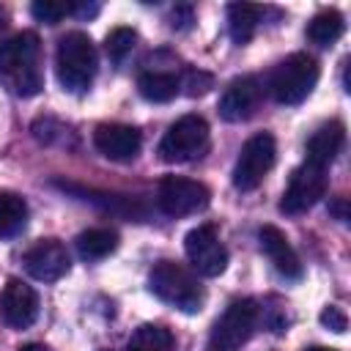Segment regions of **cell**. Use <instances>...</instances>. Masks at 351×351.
Instances as JSON below:
<instances>
[{"label": "cell", "instance_id": "d6986e66", "mask_svg": "<svg viewBox=\"0 0 351 351\" xmlns=\"http://www.w3.org/2000/svg\"><path fill=\"white\" fill-rule=\"evenodd\" d=\"M343 16L340 11L335 8H326V11H318L310 22H307V38L318 47H332L340 36H343Z\"/></svg>", "mask_w": 351, "mask_h": 351}, {"label": "cell", "instance_id": "9a60e30c", "mask_svg": "<svg viewBox=\"0 0 351 351\" xmlns=\"http://www.w3.org/2000/svg\"><path fill=\"white\" fill-rule=\"evenodd\" d=\"M258 241H261V250L266 252V258L274 263V269L285 277V280H299L302 277V263H299V255L296 250L288 244L285 233L277 230L274 225H263L258 230Z\"/></svg>", "mask_w": 351, "mask_h": 351}, {"label": "cell", "instance_id": "44dd1931", "mask_svg": "<svg viewBox=\"0 0 351 351\" xmlns=\"http://www.w3.org/2000/svg\"><path fill=\"white\" fill-rule=\"evenodd\" d=\"M126 351H176V340H173L170 329H165L159 324H143L129 337Z\"/></svg>", "mask_w": 351, "mask_h": 351}, {"label": "cell", "instance_id": "7402d4cb", "mask_svg": "<svg viewBox=\"0 0 351 351\" xmlns=\"http://www.w3.org/2000/svg\"><path fill=\"white\" fill-rule=\"evenodd\" d=\"M118 247V236L107 228H90L85 233L77 236V250L85 261H99V258H107L112 250Z\"/></svg>", "mask_w": 351, "mask_h": 351}, {"label": "cell", "instance_id": "8fae6325", "mask_svg": "<svg viewBox=\"0 0 351 351\" xmlns=\"http://www.w3.org/2000/svg\"><path fill=\"white\" fill-rule=\"evenodd\" d=\"M36 315H38V293L27 282L11 277L0 291V318L11 329H27L33 326Z\"/></svg>", "mask_w": 351, "mask_h": 351}, {"label": "cell", "instance_id": "4fadbf2b", "mask_svg": "<svg viewBox=\"0 0 351 351\" xmlns=\"http://www.w3.org/2000/svg\"><path fill=\"white\" fill-rule=\"evenodd\" d=\"M261 93H263V88H261L258 77H252V74H247V77H236V80L225 88V93L219 96L217 110H219V115H222L228 123L247 121V118L258 110V104H261Z\"/></svg>", "mask_w": 351, "mask_h": 351}, {"label": "cell", "instance_id": "2e32d148", "mask_svg": "<svg viewBox=\"0 0 351 351\" xmlns=\"http://www.w3.org/2000/svg\"><path fill=\"white\" fill-rule=\"evenodd\" d=\"M343 140H346V132H343V123H340V121H329V123L318 126V129L313 132V137L307 140L304 162L313 165V167L326 170V167L335 162V156L340 154Z\"/></svg>", "mask_w": 351, "mask_h": 351}, {"label": "cell", "instance_id": "83f0119b", "mask_svg": "<svg viewBox=\"0 0 351 351\" xmlns=\"http://www.w3.org/2000/svg\"><path fill=\"white\" fill-rule=\"evenodd\" d=\"M71 14L88 19V16H96V14H99V5H96V3H93V5H88V3H82V5H71Z\"/></svg>", "mask_w": 351, "mask_h": 351}, {"label": "cell", "instance_id": "603a6c76", "mask_svg": "<svg viewBox=\"0 0 351 351\" xmlns=\"http://www.w3.org/2000/svg\"><path fill=\"white\" fill-rule=\"evenodd\" d=\"M134 41H137V33H134L132 27H115V30L107 33V38H104V49H107V55H110L112 63H123L126 55L132 52Z\"/></svg>", "mask_w": 351, "mask_h": 351}, {"label": "cell", "instance_id": "7c38bea8", "mask_svg": "<svg viewBox=\"0 0 351 351\" xmlns=\"http://www.w3.org/2000/svg\"><path fill=\"white\" fill-rule=\"evenodd\" d=\"M71 261L66 247L58 239H41L25 252V269L38 282H55L69 271Z\"/></svg>", "mask_w": 351, "mask_h": 351}, {"label": "cell", "instance_id": "5bb4252c", "mask_svg": "<svg viewBox=\"0 0 351 351\" xmlns=\"http://www.w3.org/2000/svg\"><path fill=\"white\" fill-rule=\"evenodd\" d=\"M93 145L107 159L126 162V159H134L137 156V151L143 145V137H140V132L134 126H126V123H101L93 132Z\"/></svg>", "mask_w": 351, "mask_h": 351}, {"label": "cell", "instance_id": "277c9868", "mask_svg": "<svg viewBox=\"0 0 351 351\" xmlns=\"http://www.w3.org/2000/svg\"><path fill=\"white\" fill-rule=\"evenodd\" d=\"M315 82H318L315 58H310L304 52H293L271 71L269 88L280 104H302L313 93Z\"/></svg>", "mask_w": 351, "mask_h": 351}, {"label": "cell", "instance_id": "ba28073f", "mask_svg": "<svg viewBox=\"0 0 351 351\" xmlns=\"http://www.w3.org/2000/svg\"><path fill=\"white\" fill-rule=\"evenodd\" d=\"M208 189L200 181L184 178V176H167L159 184L156 206L167 217H186L195 211H203L208 206Z\"/></svg>", "mask_w": 351, "mask_h": 351}, {"label": "cell", "instance_id": "5b68a950", "mask_svg": "<svg viewBox=\"0 0 351 351\" xmlns=\"http://www.w3.org/2000/svg\"><path fill=\"white\" fill-rule=\"evenodd\" d=\"M208 148V123L200 115H184L178 118L159 143V156L170 165L192 162Z\"/></svg>", "mask_w": 351, "mask_h": 351}, {"label": "cell", "instance_id": "4dcf8cb0", "mask_svg": "<svg viewBox=\"0 0 351 351\" xmlns=\"http://www.w3.org/2000/svg\"><path fill=\"white\" fill-rule=\"evenodd\" d=\"M307 351H337V348H324V346H313V348H307Z\"/></svg>", "mask_w": 351, "mask_h": 351}, {"label": "cell", "instance_id": "8992f818", "mask_svg": "<svg viewBox=\"0 0 351 351\" xmlns=\"http://www.w3.org/2000/svg\"><path fill=\"white\" fill-rule=\"evenodd\" d=\"M258 304L252 299H236L214 324L208 337V351H239L255 332Z\"/></svg>", "mask_w": 351, "mask_h": 351}, {"label": "cell", "instance_id": "7a4b0ae2", "mask_svg": "<svg viewBox=\"0 0 351 351\" xmlns=\"http://www.w3.org/2000/svg\"><path fill=\"white\" fill-rule=\"evenodd\" d=\"M55 66H58V80L66 90L71 93L88 90L96 77V66H99L96 47L88 38V33H80V30L66 33L58 44Z\"/></svg>", "mask_w": 351, "mask_h": 351}, {"label": "cell", "instance_id": "ffe728a7", "mask_svg": "<svg viewBox=\"0 0 351 351\" xmlns=\"http://www.w3.org/2000/svg\"><path fill=\"white\" fill-rule=\"evenodd\" d=\"M27 222V203L16 192H0V236H16Z\"/></svg>", "mask_w": 351, "mask_h": 351}, {"label": "cell", "instance_id": "f1b7e54d", "mask_svg": "<svg viewBox=\"0 0 351 351\" xmlns=\"http://www.w3.org/2000/svg\"><path fill=\"white\" fill-rule=\"evenodd\" d=\"M19 351H49L47 346H41V343H27V346H22Z\"/></svg>", "mask_w": 351, "mask_h": 351}, {"label": "cell", "instance_id": "e0dca14e", "mask_svg": "<svg viewBox=\"0 0 351 351\" xmlns=\"http://www.w3.org/2000/svg\"><path fill=\"white\" fill-rule=\"evenodd\" d=\"M261 16H263V5L230 3L228 5V30H230L233 44H247L258 30Z\"/></svg>", "mask_w": 351, "mask_h": 351}, {"label": "cell", "instance_id": "9c48e42d", "mask_svg": "<svg viewBox=\"0 0 351 351\" xmlns=\"http://www.w3.org/2000/svg\"><path fill=\"white\" fill-rule=\"evenodd\" d=\"M326 192V170L321 167H313V165H302L291 173V181L282 192V200H280V211L282 214H304L310 211Z\"/></svg>", "mask_w": 351, "mask_h": 351}, {"label": "cell", "instance_id": "f546056e", "mask_svg": "<svg viewBox=\"0 0 351 351\" xmlns=\"http://www.w3.org/2000/svg\"><path fill=\"white\" fill-rule=\"evenodd\" d=\"M332 211H337V214H340V219H346V203H343V200L332 203Z\"/></svg>", "mask_w": 351, "mask_h": 351}, {"label": "cell", "instance_id": "484cf974", "mask_svg": "<svg viewBox=\"0 0 351 351\" xmlns=\"http://www.w3.org/2000/svg\"><path fill=\"white\" fill-rule=\"evenodd\" d=\"M321 324L326 326V329H332V332H337V335H343L346 329H348V318H346V313L340 310V307H326L324 313H321Z\"/></svg>", "mask_w": 351, "mask_h": 351}, {"label": "cell", "instance_id": "30bf717a", "mask_svg": "<svg viewBox=\"0 0 351 351\" xmlns=\"http://www.w3.org/2000/svg\"><path fill=\"white\" fill-rule=\"evenodd\" d=\"M184 250H186L192 269L203 277H219L228 266V250L211 225L192 228L184 239Z\"/></svg>", "mask_w": 351, "mask_h": 351}, {"label": "cell", "instance_id": "6da1fadb", "mask_svg": "<svg viewBox=\"0 0 351 351\" xmlns=\"http://www.w3.org/2000/svg\"><path fill=\"white\" fill-rule=\"evenodd\" d=\"M0 85L14 96H36L44 88L41 44L36 33H16L0 41Z\"/></svg>", "mask_w": 351, "mask_h": 351}, {"label": "cell", "instance_id": "ac0fdd59", "mask_svg": "<svg viewBox=\"0 0 351 351\" xmlns=\"http://www.w3.org/2000/svg\"><path fill=\"white\" fill-rule=\"evenodd\" d=\"M137 90L143 99L162 104V101L176 99V93L181 90V80L173 71H145L137 80Z\"/></svg>", "mask_w": 351, "mask_h": 351}, {"label": "cell", "instance_id": "52a82bcc", "mask_svg": "<svg viewBox=\"0 0 351 351\" xmlns=\"http://www.w3.org/2000/svg\"><path fill=\"white\" fill-rule=\"evenodd\" d=\"M274 156H277V143L269 132H261V134H252L244 145H241V154L236 159V167H233V186L241 189V192H250L255 189L266 173L271 170L274 165Z\"/></svg>", "mask_w": 351, "mask_h": 351}, {"label": "cell", "instance_id": "3957f363", "mask_svg": "<svg viewBox=\"0 0 351 351\" xmlns=\"http://www.w3.org/2000/svg\"><path fill=\"white\" fill-rule=\"evenodd\" d=\"M148 285L151 291L173 304L176 310L181 313H200L203 310V288L197 285V280L192 277V271H186L181 263L176 261H162L151 269V277H148Z\"/></svg>", "mask_w": 351, "mask_h": 351}, {"label": "cell", "instance_id": "4316f807", "mask_svg": "<svg viewBox=\"0 0 351 351\" xmlns=\"http://www.w3.org/2000/svg\"><path fill=\"white\" fill-rule=\"evenodd\" d=\"M189 22H192V8H186V5H181V8H176L173 11V27H178V30H184V27H189Z\"/></svg>", "mask_w": 351, "mask_h": 351}, {"label": "cell", "instance_id": "cb8c5ba5", "mask_svg": "<svg viewBox=\"0 0 351 351\" xmlns=\"http://www.w3.org/2000/svg\"><path fill=\"white\" fill-rule=\"evenodd\" d=\"M30 14H33L38 22L58 25L66 14H71V5H66V3H55V0H38V3L30 5Z\"/></svg>", "mask_w": 351, "mask_h": 351}, {"label": "cell", "instance_id": "d4e9b609", "mask_svg": "<svg viewBox=\"0 0 351 351\" xmlns=\"http://www.w3.org/2000/svg\"><path fill=\"white\" fill-rule=\"evenodd\" d=\"M211 85H214V77L206 74V71H197V69L186 71V77L181 82V88H186V96H203Z\"/></svg>", "mask_w": 351, "mask_h": 351}]
</instances>
